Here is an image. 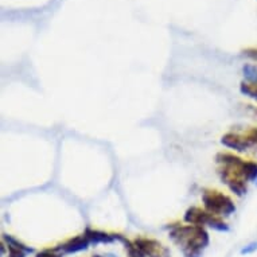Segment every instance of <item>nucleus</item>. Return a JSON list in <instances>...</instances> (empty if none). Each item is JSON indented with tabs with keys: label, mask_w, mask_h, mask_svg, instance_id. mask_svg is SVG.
Segmentation results:
<instances>
[{
	"label": "nucleus",
	"mask_w": 257,
	"mask_h": 257,
	"mask_svg": "<svg viewBox=\"0 0 257 257\" xmlns=\"http://www.w3.org/2000/svg\"><path fill=\"white\" fill-rule=\"evenodd\" d=\"M203 206L209 213L218 217H229L236 211V205L229 195L214 189H205L202 191Z\"/></svg>",
	"instance_id": "2"
},
{
	"label": "nucleus",
	"mask_w": 257,
	"mask_h": 257,
	"mask_svg": "<svg viewBox=\"0 0 257 257\" xmlns=\"http://www.w3.org/2000/svg\"><path fill=\"white\" fill-rule=\"evenodd\" d=\"M3 241L6 242V245H13V246H17V248H21L23 249V250H26V252L29 253H34V249L30 248V246H27L26 244H23L22 241H19L18 238H15V237H13L11 234H3Z\"/></svg>",
	"instance_id": "12"
},
{
	"label": "nucleus",
	"mask_w": 257,
	"mask_h": 257,
	"mask_svg": "<svg viewBox=\"0 0 257 257\" xmlns=\"http://www.w3.org/2000/svg\"><path fill=\"white\" fill-rule=\"evenodd\" d=\"M92 257H106V256H101V254H93Z\"/></svg>",
	"instance_id": "18"
},
{
	"label": "nucleus",
	"mask_w": 257,
	"mask_h": 257,
	"mask_svg": "<svg viewBox=\"0 0 257 257\" xmlns=\"http://www.w3.org/2000/svg\"><path fill=\"white\" fill-rule=\"evenodd\" d=\"M244 53L245 55H248L249 58L257 61V49H248V50H245Z\"/></svg>",
	"instance_id": "17"
},
{
	"label": "nucleus",
	"mask_w": 257,
	"mask_h": 257,
	"mask_svg": "<svg viewBox=\"0 0 257 257\" xmlns=\"http://www.w3.org/2000/svg\"><path fill=\"white\" fill-rule=\"evenodd\" d=\"M242 175L246 182H257V163L253 160H245Z\"/></svg>",
	"instance_id": "9"
},
{
	"label": "nucleus",
	"mask_w": 257,
	"mask_h": 257,
	"mask_svg": "<svg viewBox=\"0 0 257 257\" xmlns=\"http://www.w3.org/2000/svg\"><path fill=\"white\" fill-rule=\"evenodd\" d=\"M245 138L248 139V142L252 146H256L257 147V126H252V128H249L248 131L245 132Z\"/></svg>",
	"instance_id": "14"
},
{
	"label": "nucleus",
	"mask_w": 257,
	"mask_h": 257,
	"mask_svg": "<svg viewBox=\"0 0 257 257\" xmlns=\"http://www.w3.org/2000/svg\"><path fill=\"white\" fill-rule=\"evenodd\" d=\"M186 223L189 225H197V226H207V228L213 229L215 232L228 233L229 225L225 221L219 218L218 215H214L209 213L206 209H201L198 206L189 207L185 213L183 217Z\"/></svg>",
	"instance_id": "3"
},
{
	"label": "nucleus",
	"mask_w": 257,
	"mask_h": 257,
	"mask_svg": "<svg viewBox=\"0 0 257 257\" xmlns=\"http://www.w3.org/2000/svg\"><path fill=\"white\" fill-rule=\"evenodd\" d=\"M245 160L241 159L238 163L233 166H222L219 169V177L222 183L228 186L229 190L237 197H244L246 194V181L242 175V167H244Z\"/></svg>",
	"instance_id": "4"
},
{
	"label": "nucleus",
	"mask_w": 257,
	"mask_h": 257,
	"mask_svg": "<svg viewBox=\"0 0 257 257\" xmlns=\"http://www.w3.org/2000/svg\"><path fill=\"white\" fill-rule=\"evenodd\" d=\"M221 144L225 146L226 148L234 150L237 152H246L249 148L252 147V144L249 143L248 139L242 135L238 134H233V132H228L221 138Z\"/></svg>",
	"instance_id": "7"
},
{
	"label": "nucleus",
	"mask_w": 257,
	"mask_h": 257,
	"mask_svg": "<svg viewBox=\"0 0 257 257\" xmlns=\"http://www.w3.org/2000/svg\"><path fill=\"white\" fill-rule=\"evenodd\" d=\"M256 250H257V242L254 241V242H249L248 245H245L244 248L240 250V253L242 254V256H248V254H252V253H254Z\"/></svg>",
	"instance_id": "16"
},
{
	"label": "nucleus",
	"mask_w": 257,
	"mask_h": 257,
	"mask_svg": "<svg viewBox=\"0 0 257 257\" xmlns=\"http://www.w3.org/2000/svg\"><path fill=\"white\" fill-rule=\"evenodd\" d=\"M7 249H9V257H26L29 254L23 249L13 246V245H7Z\"/></svg>",
	"instance_id": "13"
},
{
	"label": "nucleus",
	"mask_w": 257,
	"mask_h": 257,
	"mask_svg": "<svg viewBox=\"0 0 257 257\" xmlns=\"http://www.w3.org/2000/svg\"><path fill=\"white\" fill-rule=\"evenodd\" d=\"M85 236L88 237V240L90 241V244H112L116 241V236L110 234V233L102 232V230H96V229L86 228L84 233Z\"/></svg>",
	"instance_id": "8"
},
{
	"label": "nucleus",
	"mask_w": 257,
	"mask_h": 257,
	"mask_svg": "<svg viewBox=\"0 0 257 257\" xmlns=\"http://www.w3.org/2000/svg\"><path fill=\"white\" fill-rule=\"evenodd\" d=\"M35 257H62V253H59L57 249H43L35 254Z\"/></svg>",
	"instance_id": "15"
},
{
	"label": "nucleus",
	"mask_w": 257,
	"mask_h": 257,
	"mask_svg": "<svg viewBox=\"0 0 257 257\" xmlns=\"http://www.w3.org/2000/svg\"><path fill=\"white\" fill-rule=\"evenodd\" d=\"M134 242L146 257H170L169 248H166L165 245L155 238L138 237Z\"/></svg>",
	"instance_id": "5"
},
{
	"label": "nucleus",
	"mask_w": 257,
	"mask_h": 257,
	"mask_svg": "<svg viewBox=\"0 0 257 257\" xmlns=\"http://www.w3.org/2000/svg\"><path fill=\"white\" fill-rule=\"evenodd\" d=\"M242 74H244L245 81L252 82V84H257V65H253V63H246V65H244Z\"/></svg>",
	"instance_id": "11"
},
{
	"label": "nucleus",
	"mask_w": 257,
	"mask_h": 257,
	"mask_svg": "<svg viewBox=\"0 0 257 257\" xmlns=\"http://www.w3.org/2000/svg\"><path fill=\"white\" fill-rule=\"evenodd\" d=\"M256 183H257V182H256Z\"/></svg>",
	"instance_id": "19"
},
{
	"label": "nucleus",
	"mask_w": 257,
	"mask_h": 257,
	"mask_svg": "<svg viewBox=\"0 0 257 257\" xmlns=\"http://www.w3.org/2000/svg\"><path fill=\"white\" fill-rule=\"evenodd\" d=\"M90 245V241L88 240V237L85 234H81V236H76L69 238L68 241H65L61 245L57 246V250L62 254H76V253L84 252L89 248Z\"/></svg>",
	"instance_id": "6"
},
{
	"label": "nucleus",
	"mask_w": 257,
	"mask_h": 257,
	"mask_svg": "<svg viewBox=\"0 0 257 257\" xmlns=\"http://www.w3.org/2000/svg\"><path fill=\"white\" fill-rule=\"evenodd\" d=\"M169 236L185 257H201L210 242L206 229L197 225H173Z\"/></svg>",
	"instance_id": "1"
},
{
	"label": "nucleus",
	"mask_w": 257,
	"mask_h": 257,
	"mask_svg": "<svg viewBox=\"0 0 257 257\" xmlns=\"http://www.w3.org/2000/svg\"><path fill=\"white\" fill-rule=\"evenodd\" d=\"M240 92L244 96L252 98L253 101L257 102V84H252V82H248V81H242L240 84Z\"/></svg>",
	"instance_id": "10"
}]
</instances>
